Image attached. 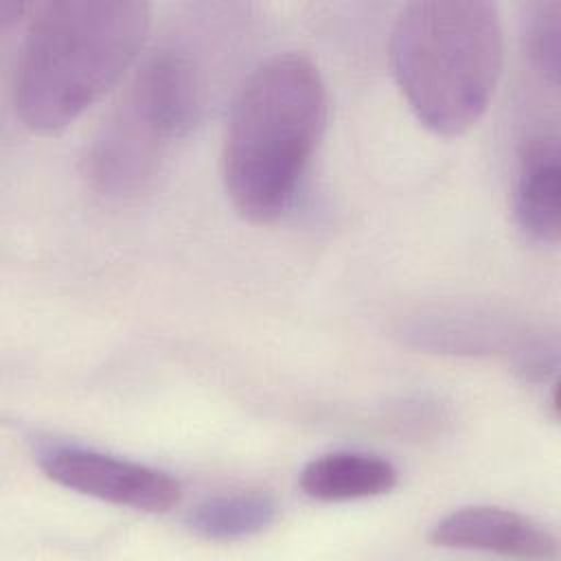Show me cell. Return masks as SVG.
<instances>
[{
  "label": "cell",
  "instance_id": "obj_6",
  "mask_svg": "<svg viewBox=\"0 0 561 561\" xmlns=\"http://www.w3.org/2000/svg\"><path fill=\"white\" fill-rule=\"evenodd\" d=\"M171 138L127 96L92 138L83 169L92 188L110 199L142 193L160 169Z\"/></svg>",
  "mask_w": 561,
  "mask_h": 561
},
{
  "label": "cell",
  "instance_id": "obj_9",
  "mask_svg": "<svg viewBox=\"0 0 561 561\" xmlns=\"http://www.w3.org/2000/svg\"><path fill=\"white\" fill-rule=\"evenodd\" d=\"M513 213L522 232L543 245L561 234V145L557 129L524 138L517 153Z\"/></svg>",
  "mask_w": 561,
  "mask_h": 561
},
{
  "label": "cell",
  "instance_id": "obj_5",
  "mask_svg": "<svg viewBox=\"0 0 561 561\" xmlns=\"http://www.w3.org/2000/svg\"><path fill=\"white\" fill-rule=\"evenodd\" d=\"M37 465L46 478L75 493L142 513H164L182 497L180 482L156 467L75 443H39Z\"/></svg>",
  "mask_w": 561,
  "mask_h": 561
},
{
  "label": "cell",
  "instance_id": "obj_12",
  "mask_svg": "<svg viewBox=\"0 0 561 561\" xmlns=\"http://www.w3.org/2000/svg\"><path fill=\"white\" fill-rule=\"evenodd\" d=\"M526 55L535 72L552 90L561 79V2H535L526 15Z\"/></svg>",
  "mask_w": 561,
  "mask_h": 561
},
{
  "label": "cell",
  "instance_id": "obj_2",
  "mask_svg": "<svg viewBox=\"0 0 561 561\" xmlns=\"http://www.w3.org/2000/svg\"><path fill=\"white\" fill-rule=\"evenodd\" d=\"M151 22L142 0H48L31 7L20 42L13 105L55 134L99 101L136 59Z\"/></svg>",
  "mask_w": 561,
  "mask_h": 561
},
{
  "label": "cell",
  "instance_id": "obj_7",
  "mask_svg": "<svg viewBox=\"0 0 561 561\" xmlns=\"http://www.w3.org/2000/svg\"><path fill=\"white\" fill-rule=\"evenodd\" d=\"M430 543L515 559H554L559 539L537 519L500 506H462L430 528Z\"/></svg>",
  "mask_w": 561,
  "mask_h": 561
},
{
  "label": "cell",
  "instance_id": "obj_10",
  "mask_svg": "<svg viewBox=\"0 0 561 561\" xmlns=\"http://www.w3.org/2000/svg\"><path fill=\"white\" fill-rule=\"evenodd\" d=\"M399 482L394 465L377 454L335 449L309 460L300 471V489L318 502H353L390 493Z\"/></svg>",
  "mask_w": 561,
  "mask_h": 561
},
{
  "label": "cell",
  "instance_id": "obj_1",
  "mask_svg": "<svg viewBox=\"0 0 561 561\" xmlns=\"http://www.w3.org/2000/svg\"><path fill=\"white\" fill-rule=\"evenodd\" d=\"M318 66L300 53L261 61L243 81L226 127L221 178L237 213L256 224L294 204L327 127Z\"/></svg>",
  "mask_w": 561,
  "mask_h": 561
},
{
  "label": "cell",
  "instance_id": "obj_3",
  "mask_svg": "<svg viewBox=\"0 0 561 561\" xmlns=\"http://www.w3.org/2000/svg\"><path fill=\"white\" fill-rule=\"evenodd\" d=\"M388 55L414 116L434 134L458 136L482 118L497 88L500 11L486 0L412 2L392 26Z\"/></svg>",
  "mask_w": 561,
  "mask_h": 561
},
{
  "label": "cell",
  "instance_id": "obj_4",
  "mask_svg": "<svg viewBox=\"0 0 561 561\" xmlns=\"http://www.w3.org/2000/svg\"><path fill=\"white\" fill-rule=\"evenodd\" d=\"M401 335L410 346L432 353L508 357L517 375L530 383L554 379L559 368L554 335L493 311L471 307L423 311L401 327Z\"/></svg>",
  "mask_w": 561,
  "mask_h": 561
},
{
  "label": "cell",
  "instance_id": "obj_11",
  "mask_svg": "<svg viewBox=\"0 0 561 561\" xmlns=\"http://www.w3.org/2000/svg\"><path fill=\"white\" fill-rule=\"evenodd\" d=\"M278 517L272 495L259 491L221 493L195 504L184 524L197 537L210 541H237L267 530Z\"/></svg>",
  "mask_w": 561,
  "mask_h": 561
},
{
  "label": "cell",
  "instance_id": "obj_8",
  "mask_svg": "<svg viewBox=\"0 0 561 561\" xmlns=\"http://www.w3.org/2000/svg\"><path fill=\"white\" fill-rule=\"evenodd\" d=\"M125 96L171 140L193 129L204 103L199 70L186 53L175 48L153 53L136 72Z\"/></svg>",
  "mask_w": 561,
  "mask_h": 561
}]
</instances>
